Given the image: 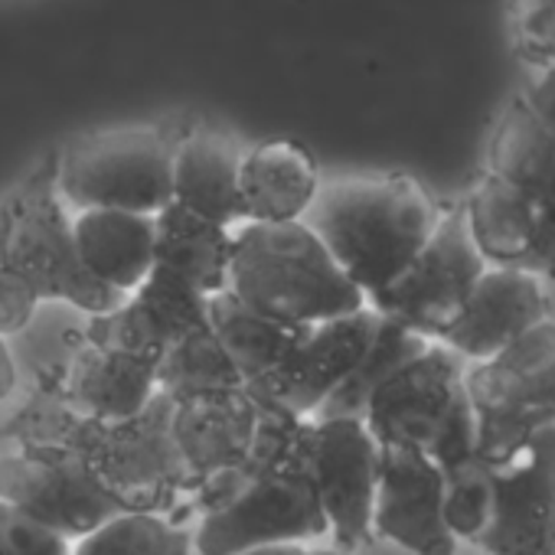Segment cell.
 I'll return each instance as SVG.
<instances>
[{
	"mask_svg": "<svg viewBox=\"0 0 555 555\" xmlns=\"http://www.w3.org/2000/svg\"><path fill=\"white\" fill-rule=\"evenodd\" d=\"M441 212L444 203L412 173H350L321 180L305 222L363 298L376 301L428 242Z\"/></svg>",
	"mask_w": 555,
	"mask_h": 555,
	"instance_id": "obj_1",
	"label": "cell"
},
{
	"mask_svg": "<svg viewBox=\"0 0 555 555\" xmlns=\"http://www.w3.org/2000/svg\"><path fill=\"white\" fill-rule=\"evenodd\" d=\"M225 292L288 327L344 318L370 305L305 219L232 225Z\"/></svg>",
	"mask_w": 555,
	"mask_h": 555,
	"instance_id": "obj_2",
	"label": "cell"
},
{
	"mask_svg": "<svg viewBox=\"0 0 555 555\" xmlns=\"http://www.w3.org/2000/svg\"><path fill=\"white\" fill-rule=\"evenodd\" d=\"M0 268L40 305L105 314L125 301L99 285L79 258L73 216L56 186V151L0 190Z\"/></svg>",
	"mask_w": 555,
	"mask_h": 555,
	"instance_id": "obj_3",
	"label": "cell"
},
{
	"mask_svg": "<svg viewBox=\"0 0 555 555\" xmlns=\"http://www.w3.org/2000/svg\"><path fill=\"white\" fill-rule=\"evenodd\" d=\"M190 118L89 131L56 147V186L73 209L160 212L170 203L173 151Z\"/></svg>",
	"mask_w": 555,
	"mask_h": 555,
	"instance_id": "obj_4",
	"label": "cell"
},
{
	"mask_svg": "<svg viewBox=\"0 0 555 555\" xmlns=\"http://www.w3.org/2000/svg\"><path fill=\"white\" fill-rule=\"evenodd\" d=\"M464 386L477 418V451L500 464L555 415V318H542L496 357L467 363Z\"/></svg>",
	"mask_w": 555,
	"mask_h": 555,
	"instance_id": "obj_5",
	"label": "cell"
},
{
	"mask_svg": "<svg viewBox=\"0 0 555 555\" xmlns=\"http://www.w3.org/2000/svg\"><path fill=\"white\" fill-rule=\"evenodd\" d=\"M125 509L173 513L190 493V477L170 435V399L157 392L131 418L86 415L73 444Z\"/></svg>",
	"mask_w": 555,
	"mask_h": 555,
	"instance_id": "obj_6",
	"label": "cell"
},
{
	"mask_svg": "<svg viewBox=\"0 0 555 555\" xmlns=\"http://www.w3.org/2000/svg\"><path fill=\"white\" fill-rule=\"evenodd\" d=\"M487 170L513 183L535 209V242L522 268L555 282V69L535 73L529 89L516 92L496 115L487 151Z\"/></svg>",
	"mask_w": 555,
	"mask_h": 555,
	"instance_id": "obj_7",
	"label": "cell"
},
{
	"mask_svg": "<svg viewBox=\"0 0 555 555\" xmlns=\"http://www.w3.org/2000/svg\"><path fill=\"white\" fill-rule=\"evenodd\" d=\"M464 370L467 363L454 350L431 340L373 392L363 422L379 444H415L428 457L457 438L477 435Z\"/></svg>",
	"mask_w": 555,
	"mask_h": 555,
	"instance_id": "obj_8",
	"label": "cell"
},
{
	"mask_svg": "<svg viewBox=\"0 0 555 555\" xmlns=\"http://www.w3.org/2000/svg\"><path fill=\"white\" fill-rule=\"evenodd\" d=\"M487 264L490 261L480 255L467 229L461 199L448 203L435 232L409 261V268L370 305L383 318L428 340H438L464 308L467 295L474 292L477 278L483 274Z\"/></svg>",
	"mask_w": 555,
	"mask_h": 555,
	"instance_id": "obj_9",
	"label": "cell"
},
{
	"mask_svg": "<svg viewBox=\"0 0 555 555\" xmlns=\"http://www.w3.org/2000/svg\"><path fill=\"white\" fill-rule=\"evenodd\" d=\"M327 516L308 474H268L235 483L203 509L193 532L196 555H242L261 545L324 539Z\"/></svg>",
	"mask_w": 555,
	"mask_h": 555,
	"instance_id": "obj_10",
	"label": "cell"
},
{
	"mask_svg": "<svg viewBox=\"0 0 555 555\" xmlns=\"http://www.w3.org/2000/svg\"><path fill=\"white\" fill-rule=\"evenodd\" d=\"M470 542L487 555H555V415L490 464L487 522Z\"/></svg>",
	"mask_w": 555,
	"mask_h": 555,
	"instance_id": "obj_11",
	"label": "cell"
},
{
	"mask_svg": "<svg viewBox=\"0 0 555 555\" xmlns=\"http://www.w3.org/2000/svg\"><path fill=\"white\" fill-rule=\"evenodd\" d=\"M311 483L327 516L334 545L357 552L373 542V506L379 487V441L363 418L311 415Z\"/></svg>",
	"mask_w": 555,
	"mask_h": 555,
	"instance_id": "obj_12",
	"label": "cell"
},
{
	"mask_svg": "<svg viewBox=\"0 0 555 555\" xmlns=\"http://www.w3.org/2000/svg\"><path fill=\"white\" fill-rule=\"evenodd\" d=\"M0 503L66 539H79L125 509L82 457L34 451L0 454Z\"/></svg>",
	"mask_w": 555,
	"mask_h": 555,
	"instance_id": "obj_13",
	"label": "cell"
},
{
	"mask_svg": "<svg viewBox=\"0 0 555 555\" xmlns=\"http://www.w3.org/2000/svg\"><path fill=\"white\" fill-rule=\"evenodd\" d=\"M376 327H379V311L373 305L344 318L308 324L298 331L282 363L261 379L248 383L245 389L258 402L311 418L357 366Z\"/></svg>",
	"mask_w": 555,
	"mask_h": 555,
	"instance_id": "obj_14",
	"label": "cell"
},
{
	"mask_svg": "<svg viewBox=\"0 0 555 555\" xmlns=\"http://www.w3.org/2000/svg\"><path fill=\"white\" fill-rule=\"evenodd\" d=\"M373 532L412 555H457L444 516V477L415 444H379V487Z\"/></svg>",
	"mask_w": 555,
	"mask_h": 555,
	"instance_id": "obj_15",
	"label": "cell"
},
{
	"mask_svg": "<svg viewBox=\"0 0 555 555\" xmlns=\"http://www.w3.org/2000/svg\"><path fill=\"white\" fill-rule=\"evenodd\" d=\"M552 314L548 282L522 264H487L438 344L464 363H480Z\"/></svg>",
	"mask_w": 555,
	"mask_h": 555,
	"instance_id": "obj_16",
	"label": "cell"
},
{
	"mask_svg": "<svg viewBox=\"0 0 555 555\" xmlns=\"http://www.w3.org/2000/svg\"><path fill=\"white\" fill-rule=\"evenodd\" d=\"M258 405L245 386L170 402V435L190 477V493L235 470L251 448Z\"/></svg>",
	"mask_w": 555,
	"mask_h": 555,
	"instance_id": "obj_17",
	"label": "cell"
},
{
	"mask_svg": "<svg viewBox=\"0 0 555 555\" xmlns=\"http://www.w3.org/2000/svg\"><path fill=\"white\" fill-rule=\"evenodd\" d=\"M321 186L314 154L292 138L255 144L238 164L242 222H295L305 219Z\"/></svg>",
	"mask_w": 555,
	"mask_h": 555,
	"instance_id": "obj_18",
	"label": "cell"
},
{
	"mask_svg": "<svg viewBox=\"0 0 555 555\" xmlns=\"http://www.w3.org/2000/svg\"><path fill=\"white\" fill-rule=\"evenodd\" d=\"M242 147L232 134L190 121L173 151L170 167V199L183 209L206 216L219 225H238V164Z\"/></svg>",
	"mask_w": 555,
	"mask_h": 555,
	"instance_id": "obj_19",
	"label": "cell"
},
{
	"mask_svg": "<svg viewBox=\"0 0 555 555\" xmlns=\"http://www.w3.org/2000/svg\"><path fill=\"white\" fill-rule=\"evenodd\" d=\"M63 389L69 402L92 418H131L157 396V363L82 337L66 360Z\"/></svg>",
	"mask_w": 555,
	"mask_h": 555,
	"instance_id": "obj_20",
	"label": "cell"
},
{
	"mask_svg": "<svg viewBox=\"0 0 555 555\" xmlns=\"http://www.w3.org/2000/svg\"><path fill=\"white\" fill-rule=\"evenodd\" d=\"M73 235L86 271L99 285L131 295L154 268V212L76 209Z\"/></svg>",
	"mask_w": 555,
	"mask_h": 555,
	"instance_id": "obj_21",
	"label": "cell"
},
{
	"mask_svg": "<svg viewBox=\"0 0 555 555\" xmlns=\"http://www.w3.org/2000/svg\"><path fill=\"white\" fill-rule=\"evenodd\" d=\"M154 225H157L154 264L186 278V282L206 298L216 292H225L229 261H232L229 225L196 216L173 199L160 212H154Z\"/></svg>",
	"mask_w": 555,
	"mask_h": 555,
	"instance_id": "obj_22",
	"label": "cell"
},
{
	"mask_svg": "<svg viewBox=\"0 0 555 555\" xmlns=\"http://www.w3.org/2000/svg\"><path fill=\"white\" fill-rule=\"evenodd\" d=\"M461 206L467 229L490 264H526L535 242V209L513 183L480 164Z\"/></svg>",
	"mask_w": 555,
	"mask_h": 555,
	"instance_id": "obj_23",
	"label": "cell"
},
{
	"mask_svg": "<svg viewBox=\"0 0 555 555\" xmlns=\"http://www.w3.org/2000/svg\"><path fill=\"white\" fill-rule=\"evenodd\" d=\"M206 321L216 334V340L225 347L232 363L238 366L245 386L271 373L288 347L295 344L301 327L278 324L248 305H242L232 292H216L206 298Z\"/></svg>",
	"mask_w": 555,
	"mask_h": 555,
	"instance_id": "obj_24",
	"label": "cell"
},
{
	"mask_svg": "<svg viewBox=\"0 0 555 555\" xmlns=\"http://www.w3.org/2000/svg\"><path fill=\"white\" fill-rule=\"evenodd\" d=\"M431 340L383 318L379 314V327L370 340V347L363 350V357L357 360V366L347 373V379L327 396V402L314 412V415H350V418H363L366 405L373 399V392L399 370L405 366L412 357H418Z\"/></svg>",
	"mask_w": 555,
	"mask_h": 555,
	"instance_id": "obj_25",
	"label": "cell"
},
{
	"mask_svg": "<svg viewBox=\"0 0 555 555\" xmlns=\"http://www.w3.org/2000/svg\"><path fill=\"white\" fill-rule=\"evenodd\" d=\"M238 386H245V379L209 324L173 340L157 363V392L170 402Z\"/></svg>",
	"mask_w": 555,
	"mask_h": 555,
	"instance_id": "obj_26",
	"label": "cell"
},
{
	"mask_svg": "<svg viewBox=\"0 0 555 555\" xmlns=\"http://www.w3.org/2000/svg\"><path fill=\"white\" fill-rule=\"evenodd\" d=\"M193 532L157 509H121L79 535L73 555H193Z\"/></svg>",
	"mask_w": 555,
	"mask_h": 555,
	"instance_id": "obj_27",
	"label": "cell"
},
{
	"mask_svg": "<svg viewBox=\"0 0 555 555\" xmlns=\"http://www.w3.org/2000/svg\"><path fill=\"white\" fill-rule=\"evenodd\" d=\"M128 298H134L141 308H147L160 321V327L170 334V340H180L183 334L209 324L206 321V295H199L186 278H180L160 264L151 268V274Z\"/></svg>",
	"mask_w": 555,
	"mask_h": 555,
	"instance_id": "obj_28",
	"label": "cell"
},
{
	"mask_svg": "<svg viewBox=\"0 0 555 555\" xmlns=\"http://www.w3.org/2000/svg\"><path fill=\"white\" fill-rule=\"evenodd\" d=\"M509 43L535 73L555 69V0H509Z\"/></svg>",
	"mask_w": 555,
	"mask_h": 555,
	"instance_id": "obj_29",
	"label": "cell"
},
{
	"mask_svg": "<svg viewBox=\"0 0 555 555\" xmlns=\"http://www.w3.org/2000/svg\"><path fill=\"white\" fill-rule=\"evenodd\" d=\"M0 552L4 555H73L63 532L47 529L24 513L0 503Z\"/></svg>",
	"mask_w": 555,
	"mask_h": 555,
	"instance_id": "obj_30",
	"label": "cell"
},
{
	"mask_svg": "<svg viewBox=\"0 0 555 555\" xmlns=\"http://www.w3.org/2000/svg\"><path fill=\"white\" fill-rule=\"evenodd\" d=\"M37 308H40V301L30 292H24L14 278L0 268V334L21 337L24 327L34 321Z\"/></svg>",
	"mask_w": 555,
	"mask_h": 555,
	"instance_id": "obj_31",
	"label": "cell"
},
{
	"mask_svg": "<svg viewBox=\"0 0 555 555\" xmlns=\"http://www.w3.org/2000/svg\"><path fill=\"white\" fill-rule=\"evenodd\" d=\"M242 555H353L340 545H314V539H301V542H278V545H261Z\"/></svg>",
	"mask_w": 555,
	"mask_h": 555,
	"instance_id": "obj_32",
	"label": "cell"
},
{
	"mask_svg": "<svg viewBox=\"0 0 555 555\" xmlns=\"http://www.w3.org/2000/svg\"><path fill=\"white\" fill-rule=\"evenodd\" d=\"M21 386V366L11 350V337L0 334V402H8Z\"/></svg>",
	"mask_w": 555,
	"mask_h": 555,
	"instance_id": "obj_33",
	"label": "cell"
},
{
	"mask_svg": "<svg viewBox=\"0 0 555 555\" xmlns=\"http://www.w3.org/2000/svg\"><path fill=\"white\" fill-rule=\"evenodd\" d=\"M0 555H4V552H0Z\"/></svg>",
	"mask_w": 555,
	"mask_h": 555,
	"instance_id": "obj_34",
	"label": "cell"
}]
</instances>
